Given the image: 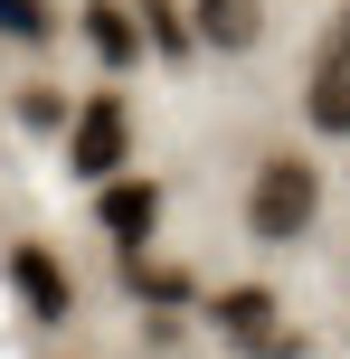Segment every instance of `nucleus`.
Instances as JSON below:
<instances>
[{
	"label": "nucleus",
	"mask_w": 350,
	"mask_h": 359,
	"mask_svg": "<svg viewBox=\"0 0 350 359\" xmlns=\"http://www.w3.org/2000/svg\"><path fill=\"white\" fill-rule=\"evenodd\" d=\"M313 208H322V170L303 161V151H265L256 189H246V236H256V246H303Z\"/></svg>",
	"instance_id": "obj_1"
},
{
	"label": "nucleus",
	"mask_w": 350,
	"mask_h": 359,
	"mask_svg": "<svg viewBox=\"0 0 350 359\" xmlns=\"http://www.w3.org/2000/svg\"><path fill=\"white\" fill-rule=\"evenodd\" d=\"M208 331H218L227 350H246V359H294L303 350V331L284 322V303L265 284H227L218 303H208Z\"/></svg>",
	"instance_id": "obj_2"
},
{
	"label": "nucleus",
	"mask_w": 350,
	"mask_h": 359,
	"mask_svg": "<svg viewBox=\"0 0 350 359\" xmlns=\"http://www.w3.org/2000/svg\"><path fill=\"white\" fill-rule=\"evenodd\" d=\"M123 161H133V114H123V95H86L76 123H67V170L105 189V180H123Z\"/></svg>",
	"instance_id": "obj_3"
},
{
	"label": "nucleus",
	"mask_w": 350,
	"mask_h": 359,
	"mask_svg": "<svg viewBox=\"0 0 350 359\" xmlns=\"http://www.w3.org/2000/svg\"><path fill=\"white\" fill-rule=\"evenodd\" d=\"M10 284L29 303V322H76V284H67V265L48 246H10Z\"/></svg>",
	"instance_id": "obj_4"
},
{
	"label": "nucleus",
	"mask_w": 350,
	"mask_h": 359,
	"mask_svg": "<svg viewBox=\"0 0 350 359\" xmlns=\"http://www.w3.org/2000/svg\"><path fill=\"white\" fill-rule=\"evenodd\" d=\"M95 217H105V236H114L123 255H142V236L161 227V189H152V180H105Z\"/></svg>",
	"instance_id": "obj_5"
},
{
	"label": "nucleus",
	"mask_w": 350,
	"mask_h": 359,
	"mask_svg": "<svg viewBox=\"0 0 350 359\" xmlns=\"http://www.w3.org/2000/svg\"><path fill=\"white\" fill-rule=\"evenodd\" d=\"M189 38H199V48H256L265 38V0H189Z\"/></svg>",
	"instance_id": "obj_6"
},
{
	"label": "nucleus",
	"mask_w": 350,
	"mask_h": 359,
	"mask_svg": "<svg viewBox=\"0 0 350 359\" xmlns=\"http://www.w3.org/2000/svg\"><path fill=\"white\" fill-rule=\"evenodd\" d=\"M86 38H95L105 67H133V57H142V19H133L123 0H86Z\"/></svg>",
	"instance_id": "obj_7"
},
{
	"label": "nucleus",
	"mask_w": 350,
	"mask_h": 359,
	"mask_svg": "<svg viewBox=\"0 0 350 359\" xmlns=\"http://www.w3.org/2000/svg\"><path fill=\"white\" fill-rule=\"evenodd\" d=\"M133 10H142V38H152L161 57H189V48H199V38H189V10H180V0H133Z\"/></svg>",
	"instance_id": "obj_8"
},
{
	"label": "nucleus",
	"mask_w": 350,
	"mask_h": 359,
	"mask_svg": "<svg viewBox=\"0 0 350 359\" xmlns=\"http://www.w3.org/2000/svg\"><path fill=\"white\" fill-rule=\"evenodd\" d=\"M123 274H133V293H142V303H189V293H199L180 265H142V255H123Z\"/></svg>",
	"instance_id": "obj_9"
},
{
	"label": "nucleus",
	"mask_w": 350,
	"mask_h": 359,
	"mask_svg": "<svg viewBox=\"0 0 350 359\" xmlns=\"http://www.w3.org/2000/svg\"><path fill=\"white\" fill-rule=\"evenodd\" d=\"M303 114H313V133H332V142H350V86H332V76H313Z\"/></svg>",
	"instance_id": "obj_10"
},
{
	"label": "nucleus",
	"mask_w": 350,
	"mask_h": 359,
	"mask_svg": "<svg viewBox=\"0 0 350 359\" xmlns=\"http://www.w3.org/2000/svg\"><path fill=\"white\" fill-rule=\"evenodd\" d=\"M313 76H332V86H350V10L322 29V57H313Z\"/></svg>",
	"instance_id": "obj_11"
},
{
	"label": "nucleus",
	"mask_w": 350,
	"mask_h": 359,
	"mask_svg": "<svg viewBox=\"0 0 350 359\" xmlns=\"http://www.w3.org/2000/svg\"><path fill=\"white\" fill-rule=\"evenodd\" d=\"M0 38H48V0H0Z\"/></svg>",
	"instance_id": "obj_12"
}]
</instances>
